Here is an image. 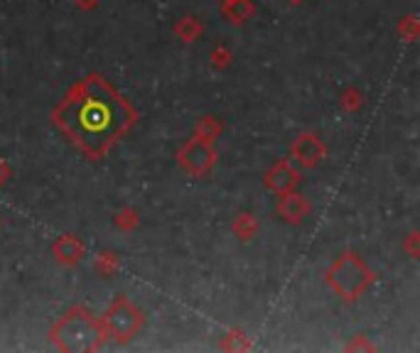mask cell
Here are the masks:
<instances>
[{
	"mask_svg": "<svg viewBox=\"0 0 420 353\" xmlns=\"http://www.w3.org/2000/svg\"><path fill=\"white\" fill-rule=\"evenodd\" d=\"M52 120L89 160L99 162L135 125L138 111L111 86L109 78L89 74L57 103Z\"/></svg>",
	"mask_w": 420,
	"mask_h": 353,
	"instance_id": "obj_1",
	"label": "cell"
},
{
	"mask_svg": "<svg viewBox=\"0 0 420 353\" xmlns=\"http://www.w3.org/2000/svg\"><path fill=\"white\" fill-rule=\"evenodd\" d=\"M50 338L60 351H96L109 341V333L89 307L74 304L52 324Z\"/></svg>",
	"mask_w": 420,
	"mask_h": 353,
	"instance_id": "obj_2",
	"label": "cell"
},
{
	"mask_svg": "<svg viewBox=\"0 0 420 353\" xmlns=\"http://www.w3.org/2000/svg\"><path fill=\"white\" fill-rule=\"evenodd\" d=\"M374 279H376L374 270H371L354 250H344L325 272L327 287L339 299H344V302L359 299L361 294L374 284Z\"/></svg>",
	"mask_w": 420,
	"mask_h": 353,
	"instance_id": "obj_3",
	"label": "cell"
},
{
	"mask_svg": "<svg viewBox=\"0 0 420 353\" xmlns=\"http://www.w3.org/2000/svg\"><path fill=\"white\" fill-rule=\"evenodd\" d=\"M101 321H104L109 338H116L118 343H126L143 328L145 314L143 309L135 307L126 294H118V297L109 304V309H106V314L101 317Z\"/></svg>",
	"mask_w": 420,
	"mask_h": 353,
	"instance_id": "obj_4",
	"label": "cell"
},
{
	"mask_svg": "<svg viewBox=\"0 0 420 353\" xmlns=\"http://www.w3.org/2000/svg\"><path fill=\"white\" fill-rule=\"evenodd\" d=\"M177 162L187 174L197 176H207L209 172L217 165V147H214V140H204L199 135H192L187 142L182 145V150L177 152Z\"/></svg>",
	"mask_w": 420,
	"mask_h": 353,
	"instance_id": "obj_5",
	"label": "cell"
},
{
	"mask_svg": "<svg viewBox=\"0 0 420 353\" xmlns=\"http://www.w3.org/2000/svg\"><path fill=\"white\" fill-rule=\"evenodd\" d=\"M327 157V147L315 132H302L290 145V160L302 169H312Z\"/></svg>",
	"mask_w": 420,
	"mask_h": 353,
	"instance_id": "obj_6",
	"label": "cell"
},
{
	"mask_svg": "<svg viewBox=\"0 0 420 353\" xmlns=\"http://www.w3.org/2000/svg\"><path fill=\"white\" fill-rule=\"evenodd\" d=\"M300 181V172L295 169L292 160H278L271 169L266 172V186L271 191H276L278 196L292 191Z\"/></svg>",
	"mask_w": 420,
	"mask_h": 353,
	"instance_id": "obj_7",
	"label": "cell"
},
{
	"mask_svg": "<svg viewBox=\"0 0 420 353\" xmlns=\"http://www.w3.org/2000/svg\"><path fill=\"white\" fill-rule=\"evenodd\" d=\"M52 255H55L57 263L67 265V268H74L84 260L86 255V245L81 243L79 235L74 233H67V235H60V238L52 243Z\"/></svg>",
	"mask_w": 420,
	"mask_h": 353,
	"instance_id": "obj_8",
	"label": "cell"
},
{
	"mask_svg": "<svg viewBox=\"0 0 420 353\" xmlns=\"http://www.w3.org/2000/svg\"><path fill=\"white\" fill-rule=\"evenodd\" d=\"M276 211H278V216H280V221L300 223V221H305V216L310 214V201H307L305 196L287 191V194H280Z\"/></svg>",
	"mask_w": 420,
	"mask_h": 353,
	"instance_id": "obj_9",
	"label": "cell"
},
{
	"mask_svg": "<svg viewBox=\"0 0 420 353\" xmlns=\"http://www.w3.org/2000/svg\"><path fill=\"white\" fill-rule=\"evenodd\" d=\"M253 13H256L253 0H229V3H222V15L231 25H243Z\"/></svg>",
	"mask_w": 420,
	"mask_h": 353,
	"instance_id": "obj_10",
	"label": "cell"
},
{
	"mask_svg": "<svg viewBox=\"0 0 420 353\" xmlns=\"http://www.w3.org/2000/svg\"><path fill=\"white\" fill-rule=\"evenodd\" d=\"M175 34H177L182 42H194V39L202 34V25H199L197 18L187 15V18L177 20V25H175Z\"/></svg>",
	"mask_w": 420,
	"mask_h": 353,
	"instance_id": "obj_11",
	"label": "cell"
},
{
	"mask_svg": "<svg viewBox=\"0 0 420 353\" xmlns=\"http://www.w3.org/2000/svg\"><path fill=\"white\" fill-rule=\"evenodd\" d=\"M231 228L238 240H251L258 230V223H256V219H253V214H238L236 219H233Z\"/></svg>",
	"mask_w": 420,
	"mask_h": 353,
	"instance_id": "obj_12",
	"label": "cell"
},
{
	"mask_svg": "<svg viewBox=\"0 0 420 353\" xmlns=\"http://www.w3.org/2000/svg\"><path fill=\"white\" fill-rule=\"evenodd\" d=\"M219 132H222V123L214 116H204L197 120V127H194V135L204 137V140H217Z\"/></svg>",
	"mask_w": 420,
	"mask_h": 353,
	"instance_id": "obj_13",
	"label": "cell"
},
{
	"mask_svg": "<svg viewBox=\"0 0 420 353\" xmlns=\"http://www.w3.org/2000/svg\"><path fill=\"white\" fill-rule=\"evenodd\" d=\"M222 348H226V351H243V348H251V341L246 338L243 328H231V331L222 338Z\"/></svg>",
	"mask_w": 420,
	"mask_h": 353,
	"instance_id": "obj_14",
	"label": "cell"
},
{
	"mask_svg": "<svg viewBox=\"0 0 420 353\" xmlns=\"http://www.w3.org/2000/svg\"><path fill=\"white\" fill-rule=\"evenodd\" d=\"M339 106L344 108V111H349V113L359 111V108L364 106V93L356 91L354 86L344 88V91H341V96H339Z\"/></svg>",
	"mask_w": 420,
	"mask_h": 353,
	"instance_id": "obj_15",
	"label": "cell"
},
{
	"mask_svg": "<svg viewBox=\"0 0 420 353\" xmlns=\"http://www.w3.org/2000/svg\"><path fill=\"white\" fill-rule=\"evenodd\" d=\"M116 268H118V255H116L114 250H104V253L96 258V272L104 275V277L114 275Z\"/></svg>",
	"mask_w": 420,
	"mask_h": 353,
	"instance_id": "obj_16",
	"label": "cell"
},
{
	"mask_svg": "<svg viewBox=\"0 0 420 353\" xmlns=\"http://www.w3.org/2000/svg\"><path fill=\"white\" fill-rule=\"evenodd\" d=\"M138 223H140V219L133 209H123L116 214V226H118L121 230H133V228H138Z\"/></svg>",
	"mask_w": 420,
	"mask_h": 353,
	"instance_id": "obj_17",
	"label": "cell"
},
{
	"mask_svg": "<svg viewBox=\"0 0 420 353\" xmlns=\"http://www.w3.org/2000/svg\"><path fill=\"white\" fill-rule=\"evenodd\" d=\"M229 64H231V49L224 47V44H217L212 52V67L222 71V69H226Z\"/></svg>",
	"mask_w": 420,
	"mask_h": 353,
	"instance_id": "obj_18",
	"label": "cell"
},
{
	"mask_svg": "<svg viewBox=\"0 0 420 353\" xmlns=\"http://www.w3.org/2000/svg\"><path fill=\"white\" fill-rule=\"evenodd\" d=\"M398 34H403L405 39H415V34H418V22H415L413 15H408L405 20H400V22H398Z\"/></svg>",
	"mask_w": 420,
	"mask_h": 353,
	"instance_id": "obj_19",
	"label": "cell"
},
{
	"mask_svg": "<svg viewBox=\"0 0 420 353\" xmlns=\"http://www.w3.org/2000/svg\"><path fill=\"white\" fill-rule=\"evenodd\" d=\"M403 248L405 250H408V255H410V258H418V233H410L408 235V240H405V243H403Z\"/></svg>",
	"mask_w": 420,
	"mask_h": 353,
	"instance_id": "obj_20",
	"label": "cell"
},
{
	"mask_svg": "<svg viewBox=\"0 0 420 353\" xmlns=\"http://www.w3.org/2000/svg\"><path fill=\"white\" fill-rule=\"evenodd\" d=\"M8 179H11V165H8V162L0 157V186L6 184Z\"/></svg>",
	"mask_w": 420,
	"mask_h": 353,
	"instance_id": "obj_21",
	"label": "cell"
},
{
	"mask_svg": "<svg viewBox=\"0 0 420 353\" xmlns=\"http://www.w3.org/2000/svg\"><path fill=\"white\" fill-rule=\"evenodd\" d=\"M96 3H99V0H76V5H79L81 10H94Z\"/></svg>",
	"mask_w": 420,
	"mask_h": 353,
	"instance_id": "obj_22",
	"label": "cell"
},
{
	"mask_svg": "<svg viewBox=\"0 0 420 353\" xmlns=\"http://www.w3.org/2000/svg\"><path fill=\"white\" fill-rule=\"evenodd\" d=\"M287 3H290V5H300L302 0H287Z\"/></svg>",
	"mask_w": 420,
	"mask_h": 353,
	"instance_id": "obj_23",
	"label": "cell"
},
{
	"mask_svg": "<svg viewBox=\"0 0 420 353\" xmlns=\"http://www.w3.org/2000/svg\"><path fill=\"white\" fill-rule=\"evenodd\" d=\"M219 3H229V0H219Z\"/></svg>",
	"mask_w": 420,
	"mask_h": 353,
	"instance_id": "obj_24",
	"label": "cell"
}]
</instances>
